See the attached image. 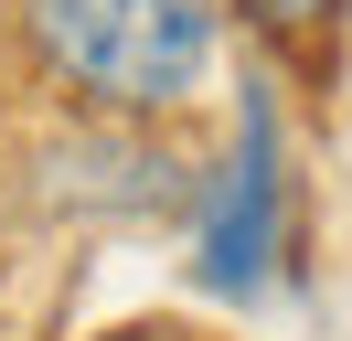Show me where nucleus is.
Here are the masks:
<instances>
[{"label": "nucleus", "mask_w": 352, "mask_h": 341, "mask_svg": "<svg viewBox=\"0 0 352 341\" xmlns=\"http://www.w3.org/2000/svg\"><path fill=\"white\" fill-rule=\"evenodd\" d=\"M11 11L43 85H65L86 118L160 128L214 85L224 54V0H11Z\"/></svg>", "instance_id": "nucleus-1"}, {"label": "nucleus", "mask_w": 352, "mask_h": 341, "mask_svg": "<svg viewBox=\"0 0 352 341\" xmlns=\"http://www.w3.org/2000/svg\"><path fill=\"white\" fill-rule=\"evenodd\" d=\"M278 256H288V118H278V85L245 75L235 139L192 182V288L203 298H267Z\"/></svg>", "instance_id": "nucleus-2"}, {"label": "nucleus", "mask_w": 352, "mask_h": 341, "mask_svg": "<svg viewBox=\"0 0 352 341\" xmlns=\"http://www.w3.org/2000/svg\"><path fill=\"white\" fill-rule=\"evenodd\" d=\"M235 21L267 54H331L342 43V0H235Z\"/></svg>", "instance_id": "nucleus-3"}, {"label": "nucleus", "mask_w": 352, "mask_h": 341, "mask_svg": "<svg viewBox=\"0 0 352 341\" xmlns=\"http://www.w3.org/2000/svg\"><path fill=\"white\" fill-rule=\"evenodd\" d=\"M107 341H192V331H160V320H139V331H107Z\"/></svg>", "instance_id": "nucleus-4"}]
</instances>
